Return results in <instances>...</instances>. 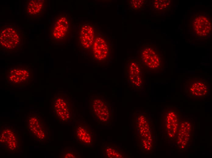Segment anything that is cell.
<instances>
[{
    "label": "cell",
    "mask_w": 212,
    "mask_h": 158,
    "mask_svg": "<svg viewBox=\"0 0 212 158\" xmlns=\"http://www.w3.org/2000/svg\"><path fill=\"white\" fill-rule=\"evenodd\" d=\"M136 57L146 72L159 74L164 72L165 59L161 51L156 45L144 43L139 48Z\"/></svg>",
    "instance_id": "6da1fadb"
},
{
    "label": "cell",
    "mask_w": 212,
    "mask_h": 158,
    "mask_svg": "<svg viewBox=\"0 0 212 158\" xmlns=\"http://www.w3.org/2000/svg\"><path fill=\"white\" fill-rule=\"evenodd\" d=\"M25 36L23 31L14 23L5 24L0 29V47L5 53L15 52L22 50Z\"/></svg>",
    "instance_id": "7a4b0ae2"
},
{
    "label": "cell",
    "mask_w": 212,
    "mask_h": 158,
    "mask_svg": "<svg viewBox=\"0 0 212 158\" xmlns=\"http://www.w3.org/2000/svg\"><path fill=\"white\" fill-rule=\"evenodd\" d=\"M182 118L180 110L176 106H166L163 110L162 114V132L164 139L168 143L174 144Z\"/></svg>",
    "instance_id": "3957f363"
},
{
    "label": "cell",
    "mask_w": 212,
    "mask_h": 158,
    "mask_svg": "<svg viewBox=\"0 0 212 158\" xmlns=\"http://www.w3.org/2000/svg\"><path fill=\"white\" fill-rule=\"evenodd\" d=\"M25 129L36 141L41 143L48 142L50 129L45 119L39 113L29 112L26 118Z\"/></svg>",
    "instance_id": "277c9868"
},
{
    "label": "cell",
    "mask_w": 212,
    "mask_h": 158,
    "mask_svg": "<svg viewBox=\"0 0 212 158\" xmlns=\"http://www.w3.org/2000/svg\"><path fill=\"white\" fill-rule=\"evenodd\" d=\"M146 71L136 57H130L126 61L124 75L126 83L132 89L140 90L146 83Z\"/></svg>",
    "instance_id": "5b68a950"
},
{
    "label": "cell",
    "mask_w": 212,
    "mask_h": 158,
    "mask_svg": "<svg viewBox=\"0 0 212 158\" xmlns=\"http://www.w3.org/2000/svg\"><path fill=\"white\" fill-rule=\"evenodd\" d=\"M53 116L60 123H64L73 121V107L72 99L66 93L55 94L51 100Z\"/></svg>",
    "instance_id": "8992f818"
},
{
    "label": "cell",
    "mask_w": 212,
    "mask_h": 158,
    "mask_svg": "<svg viewBox=\"0 0 212 158\" xmlns=\"http://www.w3.org/2000/svg\"><path fill=\"white\" fill-rule=\"evenodd\" d=\"M71 29L69 15L60 13L54 18L49 28V35L51 41L55 43L66 42L69 38Z\"/></svg>",
    "instance_id": "52a82bcc"
},
{
    "label": "cell",
    "mask_w": 212,
    "mask_h": 158,
    "mask_svg": "<svg viewBox=\"0 0 212 158\" xmlns=\"http://www.w3.org/2000/svg\"><path fill=\"white\" fill-rule=\"evenodd\" d=\"M210 83L205 78L198 76L186 79L184 94L187 98L196 100H204L210 94Z\"/></svg>",
    "instance_id": "ba28073f"
},
{
    "label": "cell",
    "mask_w": 212,
    "mask_h": 158,
    "mask_svg": "<svg viewBox=\"0 0 212 158\" xmlns=\"http://www.w3.org/2000/svg\"><path fill=\"white\" fill-rule=\"evenodd\" d=\"M34 72L28 65L18 64L10 67L5 73L7 83L11 87H23L34 80Z\"/></svg>",
    "instance_id": "9c48e42d"
},
{
    "label": "cell",
    "mask_w": 212,
    "mask_h": 158,
    "mask_svg": "<svg viewBox=\"0 0 212 158\" xmlns=\"http://www.w3.org/2000/svg\"><path fill=\"white\" fill-rule=\"evenodd\" d=\"M195 126L193 119L182 118L174 144L177 151L182 153L187 150L194 139Z\"/></svg>",
    "instance_id": "30bf717a"
},
{
    "label": "cell",
    "mask_w": 212,
    "mask_h": 158,
    "mask_svg": "<svg viewBox=\"0 0 212 158\" xmlns=\"http://www.w3.org/2000/svg\"><path fill=\"white\" fill-rule=\"evenodd\" d=\"M189 27L191 35L196 39L210 38L212 32V19L206 12L195 13L189 20Z\"/></svg>",
    "instance_id": "8fae6325"
},
{
    "label": "cell",
    "mask_w": 212,
    "mask_h": 158,
    "mask_svg": "<svg viewBox=\"0 0 212 158\" xmlns=\"http://www.w3.org/2000/svg\"><path fill=\"white\" fill-rule=\"evenodd\" d=\"M89 106L91 114L99 123L105 124L110 121L111 108L104 96L99 94H92L90 98Z\"/></svg>",
    "instance_id": "7c38bea8"
},
{
    "label": "cell",
    "mask_w": 212,
    "mask_h": 158,
    "mask_svg": "<svg viewBox=\"0 0 212 158\" xmlns=\"http://www.w3.org/2000/svg\"><path fill=\"white\" fill-rule=\"evenodd\" d=\"M20 134L14 127L6 126L1 128L0 147L5 152L12 154L18 153L21 145Z\"/></svg>",
    "instance_id": "4fadbf2b"
},
{
    "label": "cell",
    "mask_w": 212,
    "mask_h": 158,
    "mask_svg": "<svg viewBox=\"0 0 212 158\" xmlns=\"http://www.w3.org/2000/svg\"><path fill=\"white\" fill-rule=\"evenodd\" d=\"M73 133L76 141L83 147H91L95 143V134L94 129L84 122H75Z\"/></svg>",
    "instance_id": "5bb4252c"
},
{
    "label": "cell",
    "mask_w": 212,
    "mask_h": 158,
    "mask_svg": "<svg viewBox=\"0 0 212 158\" xmlns=\"http://www.w3.org/2000/svg\"><path fill=\"white\" fill-rule=\"evenodd\" d=\"M139 118L142 147L145 151L150 152L154 149V144L152 124L146 113L141 112Z\"/></svg>",
    "instance_id": "9a60e30c"
},
{
    "label": "cell",
    "mask_w": 212,
    "mask_h": 158,
    "mask_svg": "<svg viewBox=\"0 0 212 158\" xmlns=\"http://www.w3.org/2000/svg\"><path fill=\"white\" fill-rule=\"evenodd\" d=\"M47 8L46 0H27L25 7V14L32 20L41 18L45 14Z\"/></svg>",
    "instance_id": "2e32d148"
},
{
    "label": "cell",
    "mask_w": 212,
    "mask_h": 158,
    "mask_svg": "<svg viewBox=\"0 0 212 158\" xmlns=\"http://www.w3.org/2000/svg\"><path fill=\"white\" fill-rule=\"evenodd\" d=\"M94 57L98 61L104 62L110 54V49L106 41L101 36L95 39L93 45Z\"/></svg>",
    "instance_id": "e0dca14e"
},
{
    "label": "cell",
    "mask_w": 212,
    "mask_h": 158,
    "mask_svg": "<svg viewBox=\"0 0 212 158\" xmlns=\"http://www.w3.org/2000/svg\"><path fill=\"white\" fill-rule=\"evenodd\" d=\"M94 33L91 26L85 25L81 28L80 40L82 45L86 48L93 46L94 41Z\"/></svg>",
    "instance_id": "ac0fdd59"
},
{
    "label": "cell",
    "mask_w": 212,
    "mask_h": 158,
    "mask_svg": "<svg viewBox=\"0 0 212 158\" xmlns=\"http://www.w3.org/2000/svg\"><path fill=\"white\" fill-rule=\"evenodd\" d=\"M172 1L171 0H155L152 3L153 10L158 13L166 12L170 11Z\"/></svg>",
    "instance_id": "d6986e66"
},
{
    "label": "cell",
    "mask_w": 212,
    "mask_h": 158,
    "mask_svg": "<svg viewBox=\"0 0 212 158\" xmlns=\"http://www.w3.org/2000/svg\"><path fill=\"white\" fill-rule=\"evenodd\" d=\"M59 157L61 158H79L81 156L76 150L70 147H65L60 151Z\"/></svg>",
    "instance_id": "ffe728a7"
},
{
    "label": "cell",
    "mask_w": 212,
    "mask_h": 158,
    "mask_svg": "<svg viewBox=\"0 0 212 158\" xmlns=\"http://www.w3.org/2000/svg\"><path fill=\"white\" fill-rule=\"evenodd\" d=\"M103 152L108 158H119L121 155L117 149L112 145H107L104 148Z\"/></svg>",
    "instance_id": "44dd1931"
},
{
    "label": "cell",
    "mask_w": 212,
    "mask_h": 158,
    "mask_svg": "<svg viewBox=\"0 0 212 158\" xmlns=\"http://www.w3.org/2000/svg\"><path fill=\"white\" fill-rule=\"evenodd\" d=\"M147 2V0H131L128 1V4L131 10L139 11L143 8Z\"/></svg>",
    "instance_id": "7402d4cb"
}]
</instances>
